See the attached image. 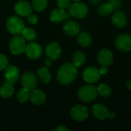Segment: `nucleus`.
Here are the masks:
<instances>
[{
    "label": "nucleus",
    "instance_id": "1",
    "mask_svg": "<svg viewBox=\"0 0 131 131\" xmlns=\"http://www.w3.org/2000/svg\"><path fill=\"white\" fill-rule=\"evenodd\" d=\"M78 75L77 68L71 63H65L61 65L57 73V78L60 84L68 85L71 84Z\"/></svg>",
    "mask_w": 131,
    "mask_h": 131
},
{
    "label": "nucleus",
    "instance_id": "2",
    "mask_svg": "<svg viewBox=\"0 0 131 131\" xmlns=\"http://www.w3.org/2000/svg\"><path fill=\"white\" fill-rule=\"evenodd\" d=\"M8 31L12 35H19L25 28L23 21L18 16H11L6 22Z\"/></svg>",
    "mask_w": 131,
    "mask_h": 131
},
{
    "label": "nucleus",
    "instance_id": "3",
    "mask_svg": "<svg viewBox=\"0 0 131 131\" xmlns=\"http://www.w3.org/2000/svg\"><path fill=\"white\" fill-rule=\"evenodd\" d=\"M78 97L84 102L94 101L97 95V88L93 85H85L81 88L78 93Z\"/></svg>",
    "mask_w": 131,
    "mask_h": 131
},
{
    "label": "nucleus",
    "instance_id": "4",
    "mask_svg": "<svg viewBox=\"0 0 131 131\" xmlns=\"http://www.w3.org/2000/svg\"><path fill=\"white\" fill-rule=\"evenodd\" d=\"M88 7L82 2H75L68 7V14L77 18H83L88 14Z\"/></svg>",
    "mask_w": 131,
    "mask_h": 131
},
{
    "label": "nucleus",
    "instance_id": "5",
    "mask_svg": "<svg viewBox=\"0 0 131 131\" xmlns=\"http://www.w3.org/2000/svg\"><path fill=\"white\" fill-rule=\"evenodd\" d=\"M25 47L26 45H25V38L23 37L19 36L18 35L14 37L11 40L9 44L10 51L15 55H18L23 53L25 50Z\"/></svg>",
    "mask_w": 131,
    "mask_h": 131
},
{
    "label": "nucleus",
    "instance_id": "6",
    "mask_svg": "<svg viewBox=\"0 0 131 131\" xmlns=\"http://www.w3.org/2000/svg\"><path fill=\"white\" fill-rule=\"evenodd\" d=\"M101 74L100 72V70L94 67H89L86 68L83 72L84 80L89 84L97 82L101 78Z\"/></svg>",
    "mask_w": 131,
    "mask_h": 131
},
{
    "label": "nucleus",
    "instance_id": "7",
    "mask_svg": "<svg viewBox=\"0 0 131 131\" xmlns=\"http://www.w3.org/2000/svg\"><path fill=\"white\" fill-rule=\"evenodd\" d=\"M115 46L117 49L123 51H129L131 50V35L129 34H123L119 35L115 40Z\"/></svg>",
    "mask_w": 131,
    "mask_h": 131
},
{
    "label": "nucleus",
    "instance_id": "8",
    "mask_svg": "<svg viewBox=\"0 0 131 131\" xmlns=\"http://www.w3.org/2000/svg\"><path fill=\"white\" fill-rule=\"evenodd\" d=\"M21 82L22 87L28 89L29 91L34 90L36 88L37 84H38V81H37V78L35 74L30 71L26 72L22 75Z\"/></svg>",
    "mask_w": 131,
    "mask_h": 131
},
{
    "label": "nucleus",
    "instance_id": "9",
    "mask_svg": "<svg viewBox=\"0 0 131 131\" xmlns=\"http://www.w3.org/2000/svg\"><path fill=\"white\" fill-rule=\"evenodd\" d=\"M71 117L78 121H83L88 117V111L83 105H76L71 111Z\"/></svg>",
    "mask_w": 131,
    "mask_h": 131
},
{
    "label": "nucleus",
    "instance_id": "10",
    "mask_svg": "<svg viewBox=\"0 0 131 131\" xmlns=\"http://www.w3.org/2000/svg\"><path fill=\"white\" fill-rule=\"evenodd\" d=\"M27 56L31 59H38L42 54V48L38 44L35 42L29 43L25 47V50Z\"/></svg>",
    "mask_w": 131,
    "mask_h": 131
},
{
    "label": "nucleus",
    "instance_id": "11",
    "mask_svg": "<svg viewBox=\"0 0 131 131\" xmlns=\"http://www.w3.org/2000/svg\"><path fill=\"white\" fill-rule=\"evenodd\" d=\"M97 60L101 66H105L107 68L112 64L114 60V56L110 50L104 48L98 52Z\"/></svg>",
    "mask_w": 131,
    "mask_h": 131
},
{
    "label": "nucleus",
    "instance_id": "12",
    "mask_svg": "<svg viewBox=\"0 0 131 131\" xmlns=\"http://www.w3.org/2000/svg\"><path fill=\"white\" fill-rule=\"evenodd\" d=\"M20 73L18 68L14 65H9L5 68V78L7 82L10 84H15L19 78Z\"/></svg>",
    "mask_w": 131,
    "mask_h": 131
},
{
    "label": "nucleus",
    "instance_id": "13",
    "mask_svg": "<svg viewBox=\"0 0 131 131\" xmlns=\"http://www.w3.org/2000/svg\"><path fill=\"white\" fill-rule=\"evenodd\" d=\"M92 113L94 116L99 120H105L107 117H110L111 115L109 110L104 105L101 104L94 105L92 108Z\"/></svg>",
    "mask_w": 131,
    "mask_h": 131
},
{
    "label": "nucleus",
    "instance_id": "14",
    "mask_svg": "<svg viewBox=\"0 0 131 131\" xmlns=\"http://www.w3.org/2000/svg\"><path fill=\"white\" fill-rule=\"evenodd\" d=\"M64 31L69 36H75L79 34L81 28L80 25L74 21H67L63 25Z\"/></svg>",
    "mask_w": 131,
    "mask_h": 131
},
{
    "label": "nucleus",
    "instance_id": "15",
    "mask_svg": "<svg viewBox=\"0 0 131 131\" xmlns=\"http://www.w3.org/2000/svg\"><path fill=\"white\" fill-rule=\"evenodd\" d=\"M15 12L21 16H28L31 13V5L25 1H20L17 2L15 5Z\"/></svg>",
    "mask_w": 131,
    "mask_h": 131
},
{
    "label": "nucleus",
    "instance_id": "16",
    "mask_svg": "<svg viewBox=\"0 0 131 131\" xmlns=\"http://www.w3.org/2000/svg\"><path fill=\"white\" fill-rule=\"evenodd\" d=\"M45 51L48 58L51 60H54L60 57L61 53V49L57 43L51 42L48 45V46L46 47Z\"/></svg>",
    "mask_w": 131,
    "mask_h": 131
},
{
    "label": "nucleus",
    "instance_id": "17",
    "mask_svg": "<svg viewBox=\"0 0 131 131\" xmlns=\"http://www.w3.org/2000/svg\"><path fill=\"white\" fill-rule=\"evenodd\" d=\"M112 23L117 28H123L127 23L126 15L121 11H117L112 16Z\"/></svg>",
    "mask_w": 131,
    "mask_h": 131
},
{
    "label": "nucleus",
    "instance_id": "18",
    "mask_svg": "<svg viewBox=\"0 0 131 131\" xmlns=\"http://www.w3.org/2000/svg\"><path fill=\"white\" fill-rule=\"evenodd\" d=\"M70 17V15L62 8H56L52 11L50 15V18L53 22H60L62 20L67 19Z\"/></svg>",
    "mask_w": 131,
    "mask_h": 131
},
{
    "label": "nucleus",
    "instance_id": "19",
    "mask_svg": "<svg viewBox=\"0 0 131 131\" xmlns=\"http://www.w3.org/2000/svg\"><path fill=\"white\" fill-rule=\"evenodd\" d=\"M30 101L35 105H41L45 101V94L41 90H32L30 93Z\"/></svg>",
    "mask_w": 131,
    "mask_h": 131
},
{
    "label": "nucleus",
    "instance_id": "20",
    "mask_svg": "<svg viewBox=\"0 0 131 131\" xmlns=\"http://www.w3.org/2000/svg\"><path fill=\"white\" fill-rule=\"evenodd\" d=\"M14 93V88L12 84L8 82L5 83L0 88V96L3 98H8L10 97Z\"/></svg>",
    "mask_w": 131,
    "mask_h": 131
},
{
    "label": "nucleus",
    "instance_id": "21",
    "mask_svg": "<svg viewBox=\"0 0 131 131\" xmlns=\"http://www.w3.org/2000/svg\"><path fill=\"white\" fill-rule=\"evenodd\" d=\"M85 59H86V57H85L84 53H83L81 51H78L73 55V58H72L73 64L76 68H78L84 63Z\"/></svg>",
    "mask_w": 131,
    "mask_h": 131
},
{
    "label": "nucleus",
    "instance_id": "22",
    "mask_svg": "<svg viewBox=\"0 0 131 131\" xmlns=\"http://www.w3.org/2000/svg\"><path fill=\"white\" fill-rule=\"evenodd\" d=\"M78 43L83 46V47H87V46H89L92 41V39H91V35L87 33V32H81L78 35Z\"/></svg>",
    "mask_w": 131,
    "mask_h": 131
},
{
    "label": "nucleus",
    "instance_id": "23",
    "mask_svg": "<svg viewBox=\"0 0 131 131\" xmlns=\"http://www.w3.org/2000/svg\"><path fill=\"white\" fill-rule=\"evenodd\" d=\"M113 11L114 10H113L112 6L108 2L101 4L97 8V12L101 16H107V15H111L113 12Z\"/></svg>",
    "mask_w": 131,
    "mask_h": 131
},
{
    "label": "nucleus",
    "instance_id": "24",
    "mask_svg": "<svg viewBox=\"0 0 131 131\" xmlns=\"http://www.w3.org/2000/svg\"><path fill=\"white\" fill-rule=\"evenodd\" d=\"M38 75L40 78V79L45 84H48L50 82L51 76L49 70L46 68H41L38 71Z\"/></svg>",
    "mask_w": 131,
    "mask_h": 131
},
{
    "label": "nucleus",
    "instance_id": "25",
    "mask_svg": "<svg viewBox=\"0 0 131 131\" xmlns=\"http://www.w3.org/2000/svg\"><path fill=\"white\" fill-rule=\"evenodd\" d=\"M97 94L102 97H109L111 94V88L109 85L106 84H101L97 86Z\"/></svg>",
    "mask_w": 131,
    "mask_h": 131
},
{
    "label": "nucleus",
    "instance_id": "26",
    "mask_svg": "<svg viewBox=\"0 0 131 131\" xmlns=\"http://www.w3.org/2000/svg\"><path fill=\"white\" fill-rule=\"evenodd\" d=\"M30 91L27 88H23L22 89H21L17 94V98L19 102L21 103H25L28 101L29 97H30Z\"/></svg>",
    "mask_w": 131,
    "mask_h": 131
},
{
    "label": "nucleus",
    "instance_id": "27",
    "mask_svg": "<svg viewBox=\"0 0 131 131\" xmlns=\"http://www.w3.org/2000/svg\"><path fill=\"white\" fill-rule=\"evenodd\" d=\"M22 37L28 41H33L36 38V32L30 28H25L21 32Z\"/></svg>",
    "mask_w": 131,
    "mask_h": 131
},
{
    "label": "nucleus",
    "instance_id": "28",
    "mask_svg": "<svg viewBox=\"0 0 131 131\" xmlns=\"http://www.w3.org/2000/svg\"><path fill=\"white\" fill-rule=\"evenodd\" d=\"M48 5V0H32V7L37 12L43 11Z\"/></svg>",
    "mask_w": 131,
    "mask_h": 131
},
{
    "label": "nucleus",
    "instance_id": "29",
    "mask_svg": "<svg viewBox=\"0 0 131 131\" xmlns=\"http://www.w3.org/2000/svg\"><path fill=\"white\" fill-rule=\"evenodd\" d=\"M107 2L111 4L114 11H117L122 6L123 4L122 0H109Z\"/></svg>",
    "mask_w": 131,
    "mask_h": 131
},
{
    "label": "nucleus",
    "instance_id": "30",
    "mask_svg": "<svg viewBox=\"0 0 131 131\" xmlns=\"http://www.w3.org/2000/svg\"><path fill=\"white\" fill-rule=\"evenodd\" d=\"M57 5L60 8L65 9V8H68V7L71 5V2L70 0H58Z\"/></svg>",
    "mask_w": 131,
    "mask_h": 131
},
{
    "label": "nucleus",
    "instance_id": "31",
    "mask_svg": "<svg viewBox=\"0 0 131 131\" xmlns=\"http://www.w3.org/2000/svg\"><path fill=\"white\" fill-rule=\"evenodd\" d=\"M7 64H8V59H7V58L4 54H0V71L5 69L6 68Z\"/></svg>",
    "mask_w": 131,
    "mask_h": 131
},
{
    "label": "nucleus",
    "instance_id": "32",
    "mask_svg": "<svg viewBox=\"0 0 131 131\" xmlns=\"http://www.w3.org/2000/svg\"><path fill=\"white\" fill-rule=\"evenodd\" d=\"M28 21L29 23L32 24V25H35L37 23L38 21V17L35 15H28Z\"/></svg>",
    "mask_w": 131,
    "mask_h": 131
},
{
    "label": "nucleus",
    "instance_id": "33",
    "mask_svg": "<svg viewBox=\"0 0 131 131\" xmlns=\"http://www.w3.org/2000/svg\"><path fill=\"white\" fill-rule=\"evenodd\" d=\"M55 130L56 131H68V129L67 127H64V126H59V127H58L55 129Z\"/></svg>",
    "mask_w": 131,
    "mask_h": 131
},
{
    "label": "nucleus",
    "instance_id": "34",
    "mask_svg": "<svg viewBox=\"0 0 131 131\" xmlns=\"http://www.w3.org/2000/svg\"><path fill=\"white\" fill-rule=\"evenodd\" d=\"M100 72L101 74H104L107 72V68L105 66H101V68L100 69Z\"/></svg>",
    "mask_w": 131,
    "mask_h": 131
},
{
    "label": "nucleus",
    "instance_id": "35",
    "mask_svg": "<svg viewBox=\"0 0 131 131\" xmlns=\"http://www.w3.org/2000/svg\"><path fill=\"white\" fill-rule=\"evenodd\" d=\"M45 65L46 66H51V59L48 58L45 61Z\"/></svg>",
    "mask_w": 131,
    "mask_h": 131
},
{
    "label": "nucleus",
    "instance_id": "36",
    "mask_svg": "<svg viewBox=\"0 0 131 131\" xmlns=\"http://www.w3.org/2000/svg\"><path fill=\"white\" fill-rule=\"evenodd\" d=\"M101 1V0H90L91 3L92 5H97V4H98Z\"/></svg>",
    "mask_w": 131,
    "mask_h": 131
},
{
    "label": "nucleus",
    "instance_id": "37",
    "mask_svg": "<svg viewBox=\"0 0 131 131\" xmlns=\"http://www.w3.org/2000/svg\"><path fill=\"white\" fill-rule=\"evenodd\" d=\"M127 88L129 90H130L131 91V80L128 81L127 82Z\"/></svg>",
    "mask_w": 131,
    "mask_h": 131
},
{
    "label": "nucleus",
    "instance_id": "38",
    "mask_svg": "<svg viewBox=\"0 0 131 131\" xmlns=\"http://www.w3.org/2000/svg\"><path fill=\"white\" fill-rule=\"evenodd\" d=\"M72 1H74V2H80L81 0H72Z\"/></svg>",
    "mask_w": 131,
    "mask_h": 131
}]
</instances>
